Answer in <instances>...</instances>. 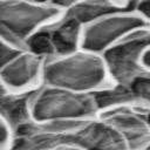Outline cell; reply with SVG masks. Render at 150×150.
Here are the masks:
<instances>
[{"mask_svg":"<svg viewBox=\"0 0 150 150\" xmlns=\"http://www.w3.org/2000/svg\"><path fill=\"white\" fill-rule=\"evenodd\" d=\"M59 144L83 150H128L122 136L98 116L33 121L13 135L9 150H48Z\"/></svg>","mask_w":150,"mask_h":150,"instance_id":"1","label":"cell"},{"mask_svg":"<svg viewBox=\"0 0 150 150\" xmlns=\"http://www.w3.org/2000/svg\"><path fill=\"white\" fill-rule=\"evenodd\" d=\"M41 84L77 93L95 94L114 86L101 54L82 48L43 59Z\"/></svg>","mask_w":150,"mask_h":150,"instance_id":"2","label":"cell"},{"mask_svg":"<svg viewBox=\"0 0 150 150\" xmlns=\"http://www.w3.org/2000/svg\"><path fill=\"white\" fill-rule=\"evenodd\" d=\"M61 12L48 2L0 0V39L15 48L26 49L28 39Z\"/></svg>","mask_w":150,"mask_h":150,"instance_id":"3","label":"cell"},{"mask_svg":"<svg viewBox=\"0 0 150 150\" xmlns=\"http://www.w3.org/2000/svg\"><path fill=\"white\" fill-rule=\"evenodd\" d=\"M30 112L35 122L91 118L97 116L98 107L94 94L40 84L33 93Z\"/></svg>","mask_w":150,"mask_h":150,"instance_id":"4","label":"cell"},{"mask_svg":"<svg viewBox=\"0 0 150 150\" xmlns=\"http://www.w3.org/2000/svg\"><path fill=\"white\" fill-rule=\"evenodd\" d=\"M149 25L132 7L118 9L83 26L80 48L102 55L129 33Z\"/></svg>","mask_w":150,"mask_h":150,"instance_id":"5","label":"cell"},{"mask_svg":"<svg viewBox=\"0 0 150 150\" xmlns=\"http://www.w3.org/2000/svg\"><path fill=\"white\" fill-rule=\"evenodd\" d=\"M97 116L124 139L128 150H138L150 144V105L121 103L98 110Z\"/></svg>","mask_w":150,"mask_h":150,"instance_id":"6","label":"cell"},{"mask_svg":"<svg viewBox=\"0 0 150 150\" xmlns=\"http://www.w3.org/2000/svg\"><path fill=\"white\" fill-rule=\"evenodd\" d=\"M43 57L29 52H19L0 68V77L8 91L30 90L41 84Z\"/></svg>","mask_w":150,"mask_h":150,"instance_id":"7","label":"cell"},{"mask_svg":"<svg viewBox=\"0 0 150 150\" xmlns=\"http://www.w3.org/2000/svg\"><path fill=\"white\" fill-rule=\"evenodd\" d=\"M34 90L35 88L23 91H7L0 97V116L11 128L13 135L23 125L33 122L30 104Z\"/></svg>","mask_w":150,"mask_h":150,"instance_id":"8","label":"cell"},{"mask_svg":"<svg viewBox=\"0 0 150 150\" xmlns=\"http://www.w3.org/2000/svg\"><path fill=\"white\" fill-rule=\"evenodd\" d=\"M21 50H25V49L15 48V47L11 46L9 43H7V42H5L4 40L0 39V68L4 64H6L8 61H11Z\"/></svg>","mask_w":150,"mask_h":150,"instance_id":"9","label":"cell"},{"mask_svg":"<svg viewBox=\"0 0 150 150\" xmlns=\"http://www.w3.org/2000/svg\"><path fill=\"white\" fill-rule=\"evenodd\" d=\"M13 139V132L5 120L0 116V150H9Z\"/></svg>","mask_w":150,"mask_h":150,"instance_id":"10","label":"cell"},{"mask_svg":"<svg viewBox=\"0 0 150 150\" xmlns=\"http://www.w3.org/2000/svg\"><path fill=\"white\" fill-rule=\"evenodd\" d=\"M132 8L150 22V0H137L132 5Z\"/></svg>","mask_w":150,"mask_h":150,"instance_id":"11","label":"cell"},{"mask_svg":"<svg viewBox=\"0 0 150 150\" xmlns=\"http://www.w3.org/2000/svg\"><path fill=\"white\" fill-rule=\"evenodd\" d=\"M75 1L76 0H48V4L60 11H64L68 7H70Z\"/></svg>","mask_w":150,"mask_h":150,"instance_id":"12","label":"cell"},{"mask_svg":"<svg viewBox=\"0 0 150 150\" xmlns=\"http://www.w3.org/2000/svg\"><path fill=\"white\" fill-rule=\"evenodd\" d=\"M48 150H83V149L80 146H76V145H70V144H59Z\"/></svg>","mask_w":150,"mask_h":150,"instance_id":"13","label":"cell"},{"mask_svg":"<svg viewBox=\"0 0 150 150\" xmlns=\"http://www.w3.org/2000/svg\"><path fill=\"white\" fill-rule=\"evenodd\" d=\"M8 90H7V88L5 87V84H4V82L1 81V77H0V97L5 94V93H7Z\"/></svg>","mask_w":150,"mask_h":150,"instance_id":"14","label":"cell"},{"mask_svg":"<svg viewBox=\"0 0 150 150\" xmlns=\"http://www.w3.org/2000/svg\"><path fill=\"white\" fill-rule=\"evenodd\" d=\"M114 1H116L117 4H121V5H124V6H130V5H128V4L125 2V0H114Z\"/></svg>","mask_w":150,"mask_h":150,"instance_id":"15","label":"cell"},{"mask_svg":"<svg viewBox=\"0 0 150 150\" xmlns=\"http://www.w3.org/2000/svg\"><path fill=\"white\" fill-rule=\"evenodd\" d=\"M27 1H33V2H48V0H27Z\"/></svg>","mask_w":150,"mask_h":150,"instance_id":"16","label":"cell"},{"mask_svg":"<svg viewBox=\"0 0 150 150\" xmlns=\"http://www.w3.org/2000/svg\"><path fill=\"white\" fill-rule=\"evenodd\" d=\"M138 150H150V144H148L146 146H144V148H142V149H138Z\"/></svg>","mask_w":150,"mask_h":150,"instance_id":"17","label":"cell"}]
</instances>
